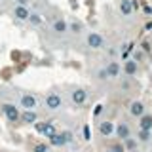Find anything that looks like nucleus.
<instances>
[{
  "label": "nucleus",
  "instance_id": "obj_13",
  "mask_svg": "<svg viewBox=\"0 0 152 152\" xmlns=\"http://www.w3.org/2000/svg\"><path fill=\"white\" fill-rule=\"evenodd\" d=\"M19 120H21L23 124H34L38 120V114L34 110H23L21 114H19Z\"/></svg>",
  "mask_w": 152,
  "mask_h": 152
},
{
  "label": "nucleus",
  "instance_id": "obj_1",
  "mask_svg": "<svg viewBox=\"0 0 152 152\" xmlns=\"http://www.w3.org/2000/svg\"><path fill=\"white\" fill-rule=\"evenodd\" d=\"M44 107H46V110H59L61 107H63V97H61L59 93H55V91H51V93H48L46 97H44Z\"/></svg>",
  "mask_w": 152,
  "mask_h": 152
},
{
  "label": "nucleus",
  "instance_id": "obj_15",
  "mask_svg": "<svg viewBox=\"0 0 152 152\" xmlns=\"http://www.w3.org/2000/svg\"><path fill=\"white\" fill-rule=\"evenodd\" d=\"M124 72H126V76H135L137 74V61L127 59L126 63H124Z\"/></svg>",
  "mask_w": 152,
  "mask_h": 152
},
{
  "label": "nucleus",
  "instance_id": "obj_17",
  "mask_svg": "<svg viewBox=\"0 0 152 152\" xmlns=\"http://www.w3.org/2000/svg\"><path fill=\"white\" fill-rule=\"evenodd\" d=\"M66 31L72 32V34H80L84 31V25L80 21H66Z\"/></svg>",
  "mask_w": 152,
  "mask_h": 152
},
{
  "label": "nucleus",
  "instance_id": "obj_23",
  "mask_svg": "<svg viewBox=\"0 0 152 152\" xmlns=\"http://www.w3.org/2000/svg\"><path fill=\"white\" fill-rule=\"evenodd\" d=\"M63 133V137H65V141H66V145H69L70 141H72V131H61Z\"/></svg>",
  "mask_w": 152,
  "mask_h": 152
},
{
  "label": "nucleus",
  "instance_id": "obj_25",
  "mask_svg": "<svg viewBox=\"0 0 152 152\" xmlns=\"http://www.w3.org/2000/svg\"><path fill=\"white\" fill-rule=\"evenodd\" d=\"M17 4H23V6H28V4H31V0H15Z\"/></svg>",
  "mask_w": 152,
  "mask_h": 152
},
{
  "label": "nucleus",
  "instance_id": "obj_10",
  "mask_svg": "<svg viewBox=\"0 0 152 152\" xmlns=\"http://www.w3.org/2000/svg\"><path fill=\"white\" fill-rule=\"evenodd\" d=\"M51 31H53L55 34H61V36H63V34H66V32H69V31H66V21H65L63 17L55 19V21L51 23Z\"/></svg>",
  "mask_w": 152,
  "mask_h": 152
},
{
  "label": "nucleus",
  "instance_id": "obj_6",
  "mask_svg": "<svg viewBox=\"0 0 152 152\" xmlns=\"http://www.w3.org/2000/svg\"><path fill=\"white\" fill-rule=\"evenodd\" d=\"M127 112H129V116H133V118H139L146 112V107H145L142 101H131L129 107H127Z\"/></svg>",
  "mask_w": 152,
  "mask_h": 152
},
{
  "label": "nucleus",
  "instance_id": "obj_24",
  "mask_svg": "<svg viewBox=\"0 0 152 152\" xmlns=\"http://www.w3.org/2000/svg\"><path fill=\"white\" fill-rule=\"evenodd\" d=\"M84 139H86V141L91 139V137H89V126H84Z\"/></svg>",
  "mask_w": 152,
  "mask_h": 152
},
{
  "label": "nucleus",
  "instance_id": "obj_27",
  "mask_svg": "<svg viewBox=\"0 0 152 152\" xmlns=\"http://www.w3.org/2000/svg\"><path fill=\"white\" fill-rule=\"evenodd\" d=\"M145 13H148V15H150V13H152V8H148V6H145Z\"/></svg>",
  "mask_w": 152,
  "mask_h": 152
},
{
  "label": "nucleus",
  "instance_id": "obj_22",
  "mask_svg": "<svg viewBox=\"0 0 152 152\" xmlns=\"http://www.w3.org/2000/svg\"><path fill=\"white\" fill-rule=\"evenodd\" d=\"M97 78H99V80H107V78H108V76H107V70H104V66L97 70Z\"/></svg>",
  "mask_w": 152,
  "mask_h": 152
},
{
  "label": "nucleus",
  "instance_id": "obj_26",
  "mask_svg": "<svg viewBox=\"0 0 152 152\" xmlns=\"http://www.w3.org/2000/svg\"><path fill=\"white\" fill-rule=\"evenodd\" d=\"M142 50H145V51H148V50H150V46H148V42H145V44H142Z\"/></svg>",
  "mask_w": 152,
  "mask_h": 152
},
{
  "label": "nucleus",
  "instance_id": "obj_14",
  "mask_svg": "<svg viewBox=\"0 0 152 152\" xmlns=\"http://www.w3.org/2000/svg\"><path fill=\"white\" fill-rule=\"evenodd\" d=\"M139 120V129H152V114H142L137 118Z\"/></svg>",
  "mask_w": 152,
  "mask_h": 152
},
{
  "label": "nucleus",
  "instance_id": "obj_9",
  "mask_svg": "<svg viewBox=\"0 0 152 152\" xmlns=\"http://www.w3.org/2000/svg\"><path fill=\"white\" fill-rule=\"evenodd\" d=\"M104 70H107L108 78H118V76L122 74V66H120L118 61H108L107 66H104Z\"/></svg>",
  "mask_w": 152,
  "mask_h": 152
},
{
  "label": "nucleus",
  "instance_id": "obj_21",
  "mask_svg": "<svg viewBox=\"0 0 152 152\" xmlns=\"http://www.w3.org/2000/svg\"><path fill=\"white\" fill-rule=\"evenodd\" d=\"M32 152H50V146L48 145H36L34 148H32Z\"/></svg>",
  "mask_w": 152,
  "mask_h": 152
},
{
  "label": "nucleus",
  "instance_id": "obj_16",
  "mask_svg": "<svg viewBox=\"0 0 152 152\" xmlns=\"http://www.w3.org/2000/svg\"><path fill=\"white\" fill-rule=\"evenodd\" d=\"M48 139H50V145H51V146H65V145H66L63 133H57V131H55L51 137H48Z\"/></svg>",
  "mask_w": 152,
  "mask_h": 152
},
{
  "label": "nucleus",
  "instance_id": "obj_12",
  "mask_svg": "<svg viewBox=\"0 0 152 152\" xmlns=\"http://www.w3.org/2000/svg\"><path fill=\"white\" fill-rule=\"evenodd\" d=\"M118 10H120V13L124 17H131V13H133L131 0H120V2H118Z\"/></svg>",
  "mask_w": 152,
  "mask_h": 152
},
{
  "label": "nucleus",
  "instance_id": "obj_8",
  "mask_svg": "<svg viewBox=\"0 0 152 152\" xmlns=\"http://www.w3.org/2000/svg\"><path fill=\"white\" fill-rule=\"evenodd\" d=\"M114 135H116L120 141H126L127 137H131V129H129V126H127L126 122H120L118 126H114Z\"/></svg>",
  "mask_w": 152,
  "mask_h": 152
},
{
  "label": "nucleus",
  "instance_id": "obj_3",
  "mask_svg": "<svg viewBox=\"0 0 152 152\" xmlns=\"http://www.w3.org/2000/svg\"><path fill=\"white\" fill-rule=\"evenodd\" d=\"M2 112H4V116L8 118V122H19V107H15L13 103H4L2 104Z\"/></svg>",
  "mask_w": 152,
  "mask_h": 152
},
{
  "label": "nucleus",
  "instance_id": "obj_7",
  "mask_svg": "<svg viewBox=\"0 0 152 152\" xmlns=\"http://www.w3.org/2000/svg\"><path fill=\"white\" fill-rule=\"evenodd\" d=\"M28 13H31V10H28V6H23V4H15L12 10V15L17 19V21H27Z\"/></svg>",
  "mask_w": 152,
  "mask_h": 152
},
{
  "label": "nucleus",
  "instance_id": "obj_5",
  "mask_svg": "<svg viewBox=\"0 0 152 152\" xmlns=\"http://www.w3.org/2000/svg\"><path fill=\"white\" fill-rule=\"evenodd\" d=\"M88 101V91H86L84 88H76L70 91V103L74 104V107H80V104H84Z\"/></svg>",
  "mask_w": 152,
  "mask_h": 152
},
{
  "label": "nucleus",
  "instance_id": "obj_20",
  "mask_svg": "<svg viewBox=\"0 0 152 152\" xmlns=\"http://www.w3.org/2000/svg\"><path fill=\"white\" fill-rule=\"evenodd\" d=\"M27 21L31 23V25L38 27V25L42 23V17H40V13H36V12H31V13H28V17H27Z\"/></svg>",
  "mask_w": 152,
  "mask_h": 152
},
{
  "label": "nucleus",
  "instance_id": "obj_19",
  "mask_svg": "<svg viewBox=\"0 0 152 152\" xmlns=\"http://www.w3.org/2000/svg\"><path fill=\"white\" fill-rule=\"evenodd\" d=\"M122 142H124V150H127V152H135L137 150V145H139L135 137H127V139L122 141Z\"/></svg>",
  "mask_w": 152,
  "mask_h": 152
},
{
  "label": "nucleus",
  "instance_id": "obj_4",
  "mask_svg": "<svg viewBox=\"0 0 152 152\" xmlns=\"http://www.w3.org/2000/svg\"><path fill=\"white\" fill-rule=\"evenodd\" d=\"M19 107L25 108V110H34L38 107V99L32 93H21V97H19Z\"/></svg>",
  "mask_w": 152,
  "mask_h": 152
},
{
  "label": "nucleus",
  "instance_id": "obj_28",
  "mask_svg": "<svg viewBox=\"0 0 152 152\" xmlns=\"http://www.w3.org/2000/svg\"><path fill=\"white\" fill-rule=\"evenodd\" d=\"M107 152H116V150H112V148H108V150H107Z\"/></svg>",
  "mask_w": 152,
  "mask_h": 152
},
{
  "label": "nucleus",
  "instance_id": "obj_11",
  "mask_svg": "<svg viewBox=\"0 0 152 152\" xmlns=\"http://www.w3.org/2000/svg\"><path fill=\"white\" fill-rule=\"evenodd\" d=\"M99 133H101L103 137H112L114 135V124L110 120H104L99 124Z\"/></svg>",
  "mask_w": 152,
  "mask_h": 152
},
{
  "label": "nucleus",
  "instance_id": "obj_18",
  "mask_svg": "<svg viewBox=\"0 0 152 152\" xmlns=\"http://www.w3.org/2000/svg\"><path fill=\"white\" fill-rule=\"evenodd\" d=\"M135 139H137V142H148L152 139V129H139Z\"/></svg>",
  "mask_w": 152,
  "mask_h": 152
},
{
  "label": "nucleus",
  "instance_id": "obj_2",
  "mask_svg": "<svg viewBox=\"0 0 152 152\" xmlns=\"http://www.w3.org/2000/svg\"><path fill=\"white\" fill-rule=\"evenodd\" d=\"M86 44L91 48V50H101V48H104V38H103V34L91 31V32L86 34Z\"/></svg>",
  "mask_w": 152,
  "mask_h": 152
}]
</instances>
